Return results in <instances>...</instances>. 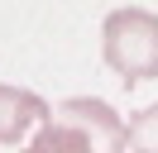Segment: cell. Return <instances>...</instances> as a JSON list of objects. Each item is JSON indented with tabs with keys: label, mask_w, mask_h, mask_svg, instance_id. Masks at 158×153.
I'll use <instances>...</instances> for the list:
<instances>
[{
	"label": "cell",
	"mask_w": 158,
	"mask_h": 153,
	"mask_svg": "<svg viewBox=\"0 0 158 153\" xmlns=\"http://www.w3.org/2000/svg\"><path fill=\"white\" fill-rule=\"evenodd\" d=\"M106 62L125 81H153L158 76V14L148 10H115L101 24Z\"/></svg>",
	"instance_id": "cell-2"
},
{
	"label": "cell",
	"mask_w": 158,
	"mask_h": 153,
	"mask_svg": "<svg viewBox=\"0 0 158 153\" xmlns=\"http://www.w3.org/2000/svg\"><path fill=\"white\" fill-rule=\"evenodd\" d=\"M125 134L129 124L106 101L72 96L58 105L53 120H43V129L29 139L24 153H125Z\"/></svg>",
	"instance_id": "cell-1"
},
{
	"label": "cell",
	"mask_w": 158,
	"mask_h": 153,
	"mask_svg": "<svg viewBox=\"0 0 158 153\" xmlns=\"http://www.w3.org/2000/svg\"><path fill=\"white\" fill-rule=\"evenodd\" d=\"M125 153H158V105H148V110H139L129 120Z\"/></svg>",
	"instance_id": "cell-4"
},
{
	"label": "cell",
	"mask_w": 158,
	"mask_h": 153,
	"mask_svg": "<svg viewBox=\"0 0 158 153\" xmlns=\"http://www.w3.org/2000/svg\"><path fill=\"white\" fill-rule=\"evenodd\" d=\"M39 120H53V110L43 105V96L24 91V86H0V143L24 139V129Z\"/></svg>",
	"instance_id": "cell-3"
}]
</instances>
